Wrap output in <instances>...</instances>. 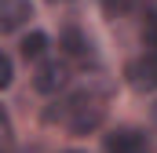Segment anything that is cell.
<instances>
[{"mask_svg": "<svg viewBox=\"0 0 157 153\" xmlns=\"http://www.w3.org/2000/svg\"><path fill=\"white\" fill-rule=\"evenodd\" d=\"M33 18L29 0H0V33H15Z\"/></svg>", "mask_w": 157, "mask_h": 153, "instance_id": "obj_4", "label": "cell"}, {"mask_svg": "<svg viewBox=\"0 0 157 153\" xmlns=\"http://www.w3.org/2000/svg\"><path fill=\"white\" fill-rule=\"evenodd\" d=\"M11 76H15V66H11V58H7V55L0 51V91H4L7 84H11Z\"/></svg>", "mask_w": 157, "mask_h": 153, "instance_id": "obj_9", "label": "cell"}, {"mask_svg": "<svg viewBox=\"0 0 157 153\" xmlns=\"http://www.w3.org/2000/svg\"><path fill=\"white\" fill-rule=\"evenodd\" d=\"M102 117H106V99H102V91H77L70 102H66V124H70V131L73 135H88V131H95L99 124H102Z\"/></svg>", "mask_w": 157, "mask_h": 153, "instance_id": "obj_1", "label": "cell"}, {"mask_svg": "<svg viewBox=\"0 0 157 153\" xmlns=\"http://www.w3.org/2000/svg\"><path fill=\"white\" fill-rule=\"evenodd\" d=\"M106 153H150V139L139 128H117L106 135Z\"/></svg>", "mask_w": 157, "mask_h": 153, "instance_id": "obj_3", "label": "cell"}, {"mask_svg": "<svg viewBox=\"0 0 157 153\" xmlns=\"http://www.w3.org/2000/svg\"><path fill=\"white\" fill-rule=\"evenodd\" d=\"M128 80L135 91H154L157 88V55H143L128 66Z\"/></svg>", "mask_w": 157, "mask_h": 153, "instance_id": "obj_5", "label": "cell"}, {"mask_svg": "<svg viewBox=\"0 0 157 153\" xmlns=\"http://www.w3.org/2000/svg\"><path fill=\"white\" fill-rule=\"evenodd\" d=\"M154 124H157V106H154Z\"/></svg>", "mask_w": 157, "mask_h": 153, "instance_id": "obj_12", "label": "cell"}, {"mask_svg": "<svg viewBox=\"0 0 157 153\" xmlns=\"http://www.w3.org/2000/svg\"><path fill=\"white\" fill-rule=\"evenodd\" d=\"M44 51H48V37L44 33H29L22 40V55L26 58H44Z\"/></svg>", "mask_w": 157, "mask_h": 153, "instance_id": "obj_7", "label": "cell"}, {"mask_svg": "<svg viewBox=\"0 0 157 153\" xmlns=\"http://www.w3.org/2000/svg\"><path fill=\"white\" fill-rule=\"evenodd\" d=\"M11 142V117H7V110L0 106V150Z\"/></svg>", "mask_w": 157, "mask_h": 153, "instance_id": "obj_10", "label": "cell"}, {"mask_svg": "<svg viewBox=\"0 0 157 153\" xmlns=\"http://www.w3.org/2000/svg\"><path fill=\"white\" fill-rule=\"evenodd\" d=\"M66 84H70V66H66V62H59V58L40 62L37 73H33V88H37L40 95H59Z\"/></svg>", "mask_w": 157, "mask_h": 153, "instance_id": "obj_2", "label": "cell"}, {"mask_svg": "<svg viewBox=\"0 0 157 153\" xmlns=\"http://www.w3.org/2000/svg\"><path fill=\"white\" fill-rule=\"evenodd\" d=\"M62 47H66V55H73V58H84L88 55V40L80 29H66L62 33Z\"/></svg>", "mask_w": 157, "mask_h": 153, "instance_id": "obj_6", "label": "cell"}, {"mask_svg": "<svg viewBox=\"0 0 157 153\" xmlns=\"http://www.w3.org/2000/svg\"><path fill=\"white\" fill-rule=\"evenodd\" d=\"M102 7H106L110 15H121V11H132L135 0H102Z\"/></svg>", "mask_w": 157, "mask_h": 153, "instance_id": "obj_11", "label": "cell"}, {"mask_svg": "<svg viewBox=\"0 0 157 153\" xmlns=\"http://www.w3.org/2000/svg\"><path fill=\"white\" fill-rule=\"evenodd\" d=\"M143 44L150 47L146 55H157V15H154V11H150L146 22H143Z\"/></svg>", "mask_w": 157, "mask_h": 153, "instance_id": "obj_8", "label": "cell"}]
</instances>
